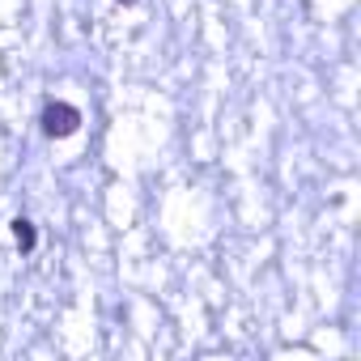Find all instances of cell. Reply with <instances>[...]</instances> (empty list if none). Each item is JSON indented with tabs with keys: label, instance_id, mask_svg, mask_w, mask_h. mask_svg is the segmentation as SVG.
Masks as SVG:
<instances>
[{
	"label": "cell",
	"instance_id": "6da1fadb",
	"mask_svg": "<svg viewBox=\"0 0 361 361\" xmlns=\"http://www.w3.org/2000/svg\"><path fill=\"white\" fill-rule=\"evenodd\" d=\"M81 128V111L77 106H68V102H47L43 106V132L51 136V140H64V136H73Z\"/></svg>",
	"mask_w": 361,
	"mask_h": 361
},
{
	"label": "cell",
	"instance_id": "7a4b0ae2",
	"mask_svg": "<svg viewBox=\"0 0 361 361\" xmlns=\"http://www.w3.org/2000/svg\"><path fill=\"white\" fill-rule=\"evenodd\" d=\"M13 243H18V251H35V243H39V234H35V221H26V217H13Z\"/></svg>",
	"mask_w": 361,
	"mask_h": 361
}]
</instances>
